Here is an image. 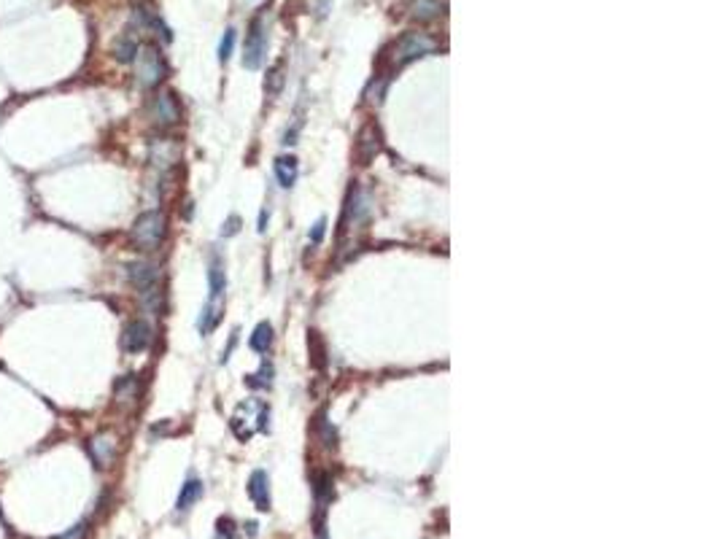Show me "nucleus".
Returning <instances> with one entry per match:
<instances>
[{"instance_id": "4468645a", "label": "nucleus", "mask_w": 720, "mask_h": 539, "mask_svg": "<svg viewBox=\"0 0 720 539\" xmlns=\"http://www.w3.org/2000/svg\"><path fill=\"white\" fill-rule=\"evenodd\" d=\"M200 496H202V483H200V480H195V477H192V480H186V483L181 486L178 499H175V510H178V513H186V510H189V507L197 502Z\"/></svg>"}, {"instance_id": "a211bd4d", "label": "nucleus", "mask_w": 720, "mask_h": 539, "mask_svg": "<svg viewBox=\"0 0 720 539\" xmlns=\"http://www.w3.org/2000/svg\"><path fill=\"white\" fill-rule=\"evenodd\" d=\"M114 394H116V402H122V405L135 402V399H138V380H135L132 375H127V378H122V380L116 383Z\"/></svg>"}, {"instance_id": "6ab92c4d", "label": "nucleus", "mask_w": 720, "mask_h": 539, "mask_svg": "<svg viewBox=\"0 0 720 539\" xmlns=\"http://www.w3.org/2000/svg\"><path fill=\"white\" fill-rule=\"evenodd\" d=\"M208 286H211V297H222L224 286H227V275H224V265L219 259H213V265L208 270Z\"/></svg>"}, {"instance_id": "f03ea898", "label": "nucleus", "mask_w": 720, "mask_h": 539, "mask_svg": "<svg viewBox=\"0 0 720 539\" xmlns=\"http://www.w3.org/2000/svg\"><path fill=\"white\" fill-rule=\"evenodd\" d=\"M165 216L159 213V211H146V213H141L135 224H132V232H130V238H132V243L138 245V248H143V251H154L157 245L165 240Z\"/></svg>"}, {"instance_id": "393cba45", "label": "nucleus", "mask_w": 720, "mask_h": 539, "mask_svg": "<svg viewBox=\"0 0 720 539\" xmlns=\"http://www.w3.org/2000/svg\"><path fill=\"white\" fill-rule=\"evenodd\" d=\"M238 229H240V219H238V216H229V219L224 221L222 235L224 238H232V235H238Z\"/></svg>"}, {"instance_id": "aec40b11", "label": "nucleus", "mask_w": 720, "mask_h": 539, "mask_svg": "<svg viewBox=\"0 0 720 539\" xmlns=\"http://www.w3.org/2000/svg\"><path fill=\"white\" fill-rule=\"evenodd\" d=\"M270 375H273V367H270L267 362H262L259 375H249V380H246V383H249V386H259V389H265V386H270V383H273V378H270Z\"/></svg>"}, {"instance_id": "f3484780", "label": "nucleus", "mask_w": 720, "mask_h": 539, "mask_svg": "<svg viewBox=\"0 0 720 539\" xmlns=\"http://www.w3.org/2000/svg\"><path fill=\"white\" fill-rule=\"evenodd\" d=\"M138 41L130 35V33H125L116 44H114V57L119 60V62H130V60H135V54H138Z\"/></svg>"}, {"instance_id": "1a4fd4ad", "label": "nucleus", "mask_w": 720, "mask_h": 539, "mask_svg": "<svg viewBox=\"0 0 720 539\" xmlns=\"http://www.w3.org/2000/svg\"><path fill=\"white\" fill-rule=\"evenodd\" d=\"M249 496H251V502L256 504L259 513H267V510H270V480H267V475H265L262 469H256V472L251 475Z\"/></svg>"}, {"instance_id": "4be33fe9", "label": "nucleus", "mask_w": 720, "mask_h": 539, "mask_svg": "<svg viewBox=\"0 0 720 539\" xmlns=\"http://www.w3.org/2000/svg\"><path fill=\"white\" fill-rule=\"evenodd\" d=\"M281 68H283V65L278 62V65L273 68V73H270V81L265 84V89H267L270 95H278V92H281V84H283V76H281Z\"/></svg>"}, {"instance_id": "f8f14e48", "label": "nucleus", "mask_w": 720, "mask_h": 539, "mask_svg": "<svg viewBox=\"0 0 720 539\" xmlns=\"http://www.w3.org/2000/svg\"><path fill=\"white\" fill-rule=\"evenodd\" d=\"M407 11L413 19L419 22H429V19H437L443 14V3L440 0H410L407 3Z\"/></svg>"}, {"instance_id": "423d86ee", "label": "nucleus", "mask_w": 720, "mask_h": 539, "mask_svg": "<svg viewBox=\"0 0 720 539\" xmlns=\"http://www.w3.org/2000/svg\"><path fill=\"white\" fill-rule=\"evenodd\" d=\"M151 122L159 124V127H173L178 119H181V108L175 103L173 92H159L157 98L151 100Z\"/></svg>"}, {"instance_id": "ddd939ff", "label": "nucleus", "mask_w": 720, "mask_h": 539, "mask_svg": "<svg viewBox=\"0 0 720 539\" xmlns=\"http://www.w3.org/2000/svg\"><path fill=\"white\" fill-rule=\"evenodd\" d=\"M297 159L295 157H278L275 159V178H278V184L283 186V189H289V186H295V181H297Z\"/></svg>"}, {"instance_id": "39448f33", "label": "nucleus", "mask_w": 720, "mask_h": 539, "mask_svg": "<svg viewBox=\"0 0 720 539\" xmlns=\"http://www.w3.org/2000/svg\"><path fill=\"white\" fill-rule=\"evenodd\" d=\"M265 25H262V17H256L249 27V35H246V49H243V65L249 71H256L265 60Z\"/></svg>"}, {"instance_id": "7ed1b4c3", "label": "nucleus", "mask_w": 720, "mask_h": 539, "mask_svg": "<svg viewBox=\"0 0 720 539\" xmlns=\"http://www.w3.org/2000/svg\"><path fill=\"white\" fill-rule=\"evenodd\" d=\"M165 60H162V54L157 46H143V49H138L135 54V78H138V84L141 87H157L162 78H165Z\"/></svg>"}, {"instance_id": "9d476101", "label": "nucleus", "mask_w": 720, "mask_h": 539, "mask_svg": "<svg viewBox=\"0 0 720 539\" xmlns=\"http://www.w3.org/2000/svg\"><path fill=\"white\" fill-rule=\"evenodd\" d=\"M89 453H92V459H95V464L103 469V466H108L114 461V456H116V440L111 437V434H98V437H92L89 442Z\"/></svg>"}, {"instance_id": "b1692460", "label": "nucleus", "mask_w": 720, "mask_h": 539, "mask_svg": "<svg viewBox=\"0 0 720 539\" xmlns=\"http://www.w3.org/2000/svg\"><path fill=\"white\" fill-rule=\"evenodd\" d=\"M308 345H313L316 367H324V348H322V343H319V335H316V332H308Z\"/></svg>"}, {"instance_id": "9b49d317", "label": "nucleus", "mask_w": 720, "mask_h": 539, "mask_svg": "<svg viewBox=\"0 0 720 539\" xmlns=\"http://www.w3.org/2000/svg\"><path fill=\"white\" fill-rule=\"evenodd\" d=\"M222 313H224V299L222 297H211L208 305L202 308V316H200V335H202V337H208V335L219 326Z\"/></svg>"}, {"instance_id": "bb28decb", "label": "nucleus", "mask_w": 720, "mask_h": 539, "mask_svg": "<svg viewBox=\"0 0 720 539\" xmlns=\"http://www.w3.org/2000/svg\"><path fill=\"white\" fill-rule=\"evenodd\" d=\"M84 531H87V526H84V523H78L76 529H71L65 537H60V539H81V537H84Z\"/></svg>"}, {"instance_id": "cd10ccee", "label": "nucleus", "mask_w": 720, "mask_h": 539, "mask_svg": "<svg viewBox=\"0 0 720 539\" xmlns=\"http://www.w3.org/2000/svg\"><path fill=\"white\" fill-rule=\"evenodd\" d=\"M267 216H270L267 211H262V213H259V232H265V229H267V227H265V224H267Z\"/></svg>"}, {"instance_id": "f257e3e1", "label": "nucleus", "mask_w": 720, "mask_h": 539, "mask_svg": "<svg viewBox=\"0 0 720 539\" xmlns=\"http://www.w3.org/2000/svg\"><path fill=\"white\" fill-rule=\"evenodd\" d=\"M267 421H270V407L259 399H246L243 405H238L235 416L229 421L232 432L238 440H251L256 432H265L267 429Z\"/></svg>"}, {"instance_id": "6e6552de", "label": "nucleus", "mask_w": 720, "mask_h": 539, "mask_svg": "<svg viewBox=\"0 0 720 539\" xmlns=\"http://www.w3.org/2000/svg\"><path fill=\"white\" fill-rule=\"evenodd\" d=\"M127 278H130V283H132L135 289L146 292V289H154V286H157L159 270H157V265H151V262H130V265H127Z\"/></svg>"}, {"instance_id": "412c9836", "label": "nucleus", "mask_w": 720, "mask_h": 539, "mask_svg": "<svg viewBox=\"0 0 720 539\" xmlns=\"http://www.w3.org/2000/svg\"><path fill=\"white\" fill-rule=\"evenodd\" d=\"M232 49H235V30H227L222 38V44H219V60L227 62L229 57H232Z\"/></svg>"}, {"instance_id": "20e7f679", "label": "nucleus", "mask_w": 720, "mask_h": 539, "mask_svg": "<svg viewBox=\"0 0 720 539\" xmlns=\"http://www.w3.org/2000/svg\"><path fill=\"white\" fill-rule=\"evenodd\" d=\"M432 49H434V41H432L429 35H423V33H407V35L399 38L397 49H394V62H397V65H407V62L419 60L423 54H429Z\"/></svg>"}, {"instance_id": "0eeeda50", "label": "nucleus", "mask_w": 720, "mask_h": 539, "mask_svg": "<svg viewBox=\"0 0 720 539\" xmlns=\"http://www.w3.org/2000/svg\"><path fill=\"white\" fill-rule=\"evenodd\" d=\"M151 326L146 321H130L125 326V335H122V348L127 353H141L151 345Z\"/></svg>"}, {"instance_id": "a878e982", "label": "nucleus", "mask_w": 720, "mask_h": 539, "mask_svg": "<svg viewBox=\"0 0 720 539\" xmlns=\"http://www.w3.org/2000/svg\"><path fill=\"white\" fill-rule=\"evenodd\" d=\"M324 229H326V219H319L313 224V232H310V243H322Z\"/></svg>"}, {"instance_id": "dca6fc26", "label": "nucleus", "mask_w": 720, "mask_h": 539, "mask_svg": "<svg viewBox=\"0 0 720 539\" xmlns=\"http://www.w3.org/2000/svg\"><path fill=\"white\" fill-rule=\"evenodd\" d=\"M251 351H256V353H267V348L273 345V326L267 324V321H262V324H256V329H254V335H251Z\"/></svg>"}, {"instance_id": "5701e85b", "label": "nucleus", "mask_w": 720, "mask_h": 539, "mask_svg": "<svg viewBox=\"0 0 720 539\" xmlns=\"http://www.w3.org/2000/svg\"><path fill=\"white\" fill-rule=\"evenodd\" d=\"M213 539H235V529H232V520L229 518H222L216 523V537Z\"/></svg>"}, {"instance_id": "2eb2a0df", "label": "nucleus", "mask_w": 720, "mask_h": 539, "mask_svg": "<svg viewBox=\"0 0 720 539\" xmlns=\"http://www.w3.org/2000/svg\"><path fill=\"white\" fill-rule=\"evenodd\" d=\"M178 159V148L170 143V141H159L151 146V162L159 165V168H170Z\"/></svg>"}]
</instances>
